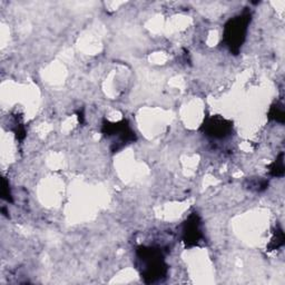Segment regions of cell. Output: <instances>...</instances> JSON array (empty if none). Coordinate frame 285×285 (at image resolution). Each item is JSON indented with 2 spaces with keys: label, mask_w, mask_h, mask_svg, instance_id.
I'll return each instance as SVG.
<instances>
[{
  "label": "cell",
  "mask_w": 285,
  "mask_h": 285,
  "mask_svg": "<svg viewBox=\"0 0 285 285\" xmlns=\"http://www.w3.org/2000/svg\"><path fill=\"white\" fill-rule=\"evenodd\" d=\"M140 262L141 275L149 278L150 282H155L165 274L166 266L164 258L160 251L155 248H141L138 255Z\"/></svg>",
  "instance_id": "obj_1"
},
{
  "label": "cell",
  "mask_w": 285,
  "mask_h": 285,
  "mask_svg": "<svg viewBox=\"0 0 285 285\" xmlns=\"http://www.w3.org/2000/svg\"><path fill=\"white\" fill-rule=\"evenodd\" d=\"M236 19L231 20L230 23L226 25V42L227 46L232 49L238 48L242 46L244 38H245L246 33V26L248 24L249 16H238L235 17Z\"/></svg>",
  "instance_id": "obj_2"
},
{
  "label": "cell",
  "mask_w": 285,
  "mask_h": 285,
  "mask_svg": "<svg viewBox=\"0 0 285 285\" xmlns=\"http://www.w3.org/2000/svg\"><path fill=\"white\" fill-rule=\"evenodd\" d=\"M191 223H187L185 228V240L188 243H197L201 237V230H200V223L197 221L196 216H193Z\"/></svg>",
  "instance_id": "obj_3"
},
{
  "label": "cell",
  "mask_w": 285,
  "mask_h": 285,
  "mask_svg": "<svg viewBox=\"0 0 285 285\" xmlns=\"http://www.w3.org/2000/svg\"><path fill=\"white\" fill-rule=\"evenodd\" d=\"M230 129V125L224 124V119H218L208 125V131L213 137H224Z\"/></svg>",
  "instance_id": "obj_4"
},
{
  "label": "cell",
  "mask_w": 285,
  "mask_h": 285,
  "mask_svg": "<svg viewBox=\"0 0 285 285\" xmlns=\"http://www.w3.org/2000/svg\"><path fill=\"white\" fill-rule=\"evenodd\" d=\"M284 173V164H283V155H281L276 162H274L272 166V174L274 176H282Z\"/></svg>",
  "instance_id": "obj_5"
}]
</instances>
